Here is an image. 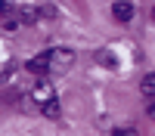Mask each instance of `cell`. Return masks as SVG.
I'll use <instances>...</instances> for the list:
<instances>
[{"label":"cell","instance_id":"8fae6325","mask_svg":"<svg viewBox=\"0 0 155 136\" xmlns=\"http://www.w3.org/2000/svg\"><path fill=\"white\" fill-rule=\"evenodd\" d=\"M115 136H137V133H134L130 127H127V130H115Z\"/></svg>","mask_w":155,"mask_h":136},{"label":"cell","instance_id":"6da1fadb","mask_svg":"<svg viewBox=\"0 0 155 136\" xmlns=\"http://www.w3.org/2000/svg\"><path fill=\"white\" fill-rule=\"evenodd\" d=\"M53 99H56V93H53V87H50L47 81H37V84L31 87V102L47 105V102H53Z\"/></svg>","mask_w":155,"mask_h":136},{"label":"cell","instance_id":"7a4b0ae2","mask_svg":"<svg viewBox=\"0 0 155 136\" xmlns=\"http://www.w3.org/2000/svg\"><path fill=\"white\" fill-rule=\"evenodd\" d=\"M50 68H53V49H44L41 56H34L28 62V71H34V74H47Z\"/></svg>","mask_w":155,"mask_h":136},{"label":"cell","instance_id":"7c38bea8","mask_svg":"<svg viewBox=\"0 0 155 136\" xmlns=\"http://www.w3.org/2000/svg\"><path fill=\"white\" fill-rule=\"evenodd\" d=\"M149 115H152V121H155V102H152V105H149Z\"/></svg>","mask_w":155,"mask_h":136},{"label":"cell","instance_id":"30bf717a","mask_svg":"<svg viewBox=\"0 0 155 136\" xmlns=\"http://www.w3.org/2000/svg\"><path fill=\"white\" fill-rule=\"evenodd\" d=\"M96 62H102V65H115L112 53H96Z\"/></svg>","mask_w":155,"mask_h":136},{"label":"cell","instance_id":"8992f818","mask_svg":"<svg viewBox=\"0 0 155 136\" xmlns=\"http://www.w3.org/2000/svg\"><path fill=\"white\" fill-rule=\"evenodd\" d=\"M140 93L146 99H155V74H146V77L140 81Z\"/></svg>","mask_w":155,"mask_h":136},{"label":"cell","instance_id":"52a82bcc","mask_svg":"<svg viewBox=\"0 0 155 136\" xmlns=\"http://www.w3.org/2000/svg\"><path fill=\"white\" fill-rule=\"evenodd\" d=\"M19 16H22V22H25V25H34L37 19H41V9H31V6H22V9H19Z\"/></svg>","mask_w":155,"mask_h":136},{"label":"cell","instance_id":"ba28073f","mask_svg":"<svg viewBox=\"0 0 155 136\" xmlns=\"http://www.w3.org/2000/svg\"><path fill=\"white\" fill-rule=\"evenodd\" d=\"M41 111H44L47 118H59V102L53 99V102H47V105H41Z\"/></svg>","mask_w":155,"mask_h":136},{"label":"cell","instance_id":"9c48e42d","mask_svg":"<svg viewBox=\"0 0 155 136\" xmlns=\"http://www.w3.org/2000/svg\"><path fill=\"white\" fill-rule=\"evenodd\" d=\"M56 16V6L50 3V6H41V19H53Z\"/></svg>","mask_w":155,"mask_h":136},{"label":"cell","instance_id":"277c9868","mask_svg":"<svg viewBox=\"0 0 155 136\" xmlns=\"http://www.w3.org/2000/svg\"><path fill=\"white\" fill-rule=\"evenodd\" d=\"M112 16H115V22H130L134 19V3L130 0H115L112 3Z\"/></svg>","mask_w":155,"mask_h":136},{"label":"cell","instance_id":"3957f363","mask_svg":"<svg viewBox=\"0 0 155 136\" xmlns=\"http://www.w3.org/2000/svg\"><path fill=\"white\" fill-rule=\"evenodd\" d=\"M71 62H74V49H68V46H56L53 49V68L56 71H65Z\"/></svg>","mask_w":155,"mask_h":136},{"label":"cell","instance_id":"5b68a950","mask_svg":"<svg viewBox=\"0 0 155 136\" xmlns=\"http://www.w3.org/2000/svg\"><path fill=\"white\" fill-rule=\"evenodd\" d=\"M19 25H25V22H22V16H16V12H12V9L3 3V31H9V34H12Z\"/></svg>","mask_w":155,"mask_h":136},{"label":"cell","instance_id":"4fadbf2b","mask_svg":"<svg viewBox=\"0 0 155 136\" xmlns=\"http://www.w3.org/2000/svg\"><path fill=\"white\" fill-rule=\"evenodd\" d=\"M152 19H155V6H152Z\"/></svg>","mask_w":155,"mask_h":136}]
</instances>
